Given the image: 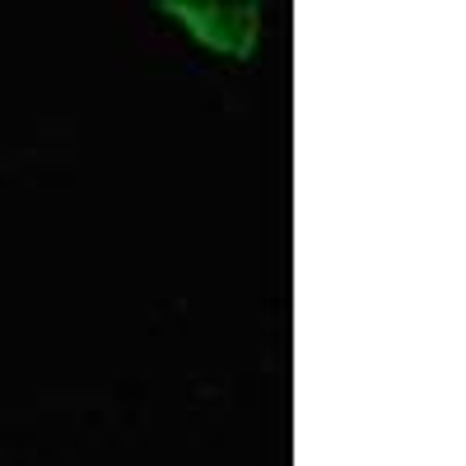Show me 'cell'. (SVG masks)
<instances>
[{"mask_svg": "<svg viewBox=\"0 0 466 466\" xmlns=\"http://www.w3.org/2000/svg\"><path fill=\"white\" fill-rule=\"evenodd\" d=\"M164 15H173L197 43L243 61L252 56V43H257V5H210V0H201V5H191V0H168Z\"/></svg>", "mask_w": 466, "mask_h": 466, "instance_id": "1", "label": "cell"}]
</instances>
